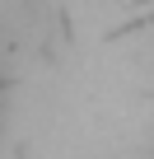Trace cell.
<instances>
[{"label":"cell","instance_id":"6da1fadb","mask_svg":"<svg viewBox=\"0 0 154 159\" xmlns=\"http://www.w3.org/2000/svg\"><path fill=\"white\" fill-rule=\"evenodd\" d=\"M5 84H10V80H5V70H0V94H5Z\"/></svg>","mask_w":154,"mask_h":159}]
</instances>
